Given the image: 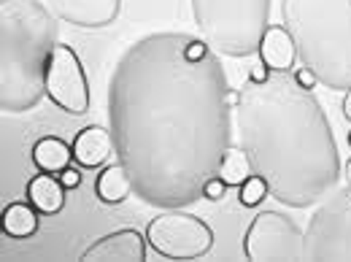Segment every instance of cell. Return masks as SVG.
Here are the masks:
<instances>
[{
	"label": "cell",
	"mask_w": 351,
	"mask_h": 262,
	"mask_svg": "<svg viewBox=\"0 0 351 262\" xmlns=\"http://www.w3.org/2000/svg\"><path fill=\"white\" fill-rule=\"evenodd\" d=\"M243 254L252 262L306 260V233L281 211H260L243 233Z\"/></svg>",
	"instance_id": "cell-8"
},
{
	"label": "cell",
	"mask_w": 351,
	"mask_h": 262,
	"mask_svg": "<svg viewBox=\"0 0 351 262\" xmlns=\"http://www.w3.org/2000/svg\"><path fill=\"white\" fill-rule=\"evenodd\" d=\"M343 117L351 122V87L346 89V97H343Z\"/></svg>",
	"instance_id": "cell-24"
},
{
	"label": "cell",
	"mask_w": 351,
	"mask_h": 262,
	"mask_svg": "<svg viewBox=\"0 0 351 262\" xmlns=\"http://www.w3.org/2000/svg\"><path fill=\"white\" fill-rule=\"evenodd\" d=\"M306 260H351V187L335 189L313 211L306 233Z\"/></svg>",
	"instance_id": "cell-7"
},
{
	"label": "cell",
	"mask_w": 351,
	"mask_h": 262,
	"mask_svg": "<svg viewBox=\"0 0 351 262\" xmlns=\"http://www.w3.org/2000/svg\"><path fill=\"white\" fill-rule=\"evenodd\" d=\"M60 181H62L65 189H79V187H82V171L71 165V168H65V171L60 174Z\"/></svg>",
	"instance_id": "cell-22"
},
{
	"label": "cell",
	"mask_w": 351,
	"mask_h": 262,
	"mask_svg": "<svg viewBox=\"0 0 351 262\" xmlns=\"http://www.w3.org/2000/svg\"><path fill=\"white\" fill-rule=\"evenodd\" d=\"M230 87L219 54L189 33H149L117 60L108 79V130L135 198L186 209L232 146Z\"/></svg>",
	"instance_id": "cell-1"
},
{
	"label": "cell",
	"mask_w": 351,
	"mask_h": 262,
	"mask_svg": "<svg viewBox=\"0 0 351 262\" xmlns=\"http://www.w3.org/2000/svg\"><path fill=\"white\" fill-rule=\"evenodd\" d=\"M146 235H141L135 227H122L114 230L95 243H89L82 252L84 262H143L146 260Z\"/></svg>",
	"instance_id": "cell-11"
},
{
	"label": "cell",
	"mask_w": 351,
	"mask_h": 262,
	"mask_svg": "<svg viewBox=\"0 0 351 262\" xmlns=\"http://www.w3.org/2000/svg\"><path fill=\"white\" fill-rule=\"evenodd\" d=\"M349 146H351V132H349Z\"/></svg>",
	"instance_id": "cell-26"
},
{
	"label": "cell",
	"mask_w": 351,
	"mask_h": 262,
	"mask_svg": "<svg viewBox=\"0 0 351 262\" xmlns=\"http://www.w3.org/2000/svg\"><path fill=\"white\" fill-rule=\"evenodd\" d=\"M260 60L270 71L276 73H289L295 60H298V49L292 44V36L287 33L284 25H267L260 44Z\"/></svg>",
	"instance_id": "cell-13"
},
{
	"label": "cell",
	"mask_w": 351,
	"mask_h": 262,
	"mask_svg": "<svg viewBox=\"0 0 351 262\" xmlns=\"http://www.w3.org/2000/svg\"><path fill=\"white\" fill-rule=\"evenodd\" d=\"M200 38L219 57H252L270 25V0H189Z\"/></svg>",
	"instance_id": "cell-5"
},
{
	"label": "cell",
	"mask_w": 351,
	"mask_h": 262,
	"mask_svg": "<svg viewBox=\"0 0 351 262\" xmlns=\"http://www.w3.org/2000/svg\"><path fill=\"white\" fill-rule=\"evenodd\" d=\"M65 192L68 189L62 187L60 176L44 174V171H38L27 181V187H25L27 200L46 217H54V214H60L65 209Z\"/></svg>",
	"instance_id": "cell-14"
},
{
	"label": "cell",
	"mask_w": 351,
	"mask_h": 262,
	"mask_svg": "<svg viewBox=\"0 0 351 262\" xmlns=\"http://www.w3.org/2000/svg\"><path fill=\"white\" fill-rule=\"evenodd\" d=\"M270 73H273V71H270V68L265 65L263 60H257V62H254V65L249 68V79H252V82H265V79H267Z\"/></svg>",
	"instance_id": "cell-23"
},
{
	"label": "cell",
	"mask_w": 351,
	"mask_h": 262,
	"mask_svg": "<svg viewBox=\"0 0 351 262\" xmlns=\"http://www.w3.org/2000/svg\"><path fill=\"white\" fill-rule=\"evenodd\" d=\"M38 209L27 200H16V203H8L0 214V227H3V235L8 238H16V241H25V238H33L38 233Z\"/></svg>",
	"instance_id": "cell-17"
},
{
	"label": "cell",
	"mask_w": 351,
	"mask_h": 262,
	"mask_svg": "<svg viewBox=\"0 0 351 262\" xmlns=\"http://www.w3.org/2000/svg\"><path fill=\"white\" fill-rule=\"evenodd\" d=\"M346 181H349V187H351V157H349V163H346Z\"/></svg>",
	"instance_id": "cell-25"
},
{
	"label": "cell",
	"mask_w": 351,
	"mask_h": 262,
	"mask_svg": "<svg viewBox=\"0 0 351 262\" xmlns=\"http://www.w3.org/2000/svg\"><path fill=\"white\" fill-rule=\"evenodd\" d=\"M73 160H76V165L79 168H100L114 152H117V146H114V135L111 130H106L103 125H87V128H82V130L76 132V138H73Z\"/></svg>",
	"instance_id": "cell-12"
},
{
	"label": "cell",
	"mask_w": 351,
	"mask_h": 262,
	"mask_svg": "<svg viewBox=\"0 0 351 262\" xmlns=\"http://www.w3.org/2000/svg\"><path fill=\"white\" fill-rule=\"evenodd\" d=\"M46 95L65 114L82 117L89 111V82L73 46H54L46 65Z\"/></svg>",
	"instance_id": "cell-9"
},
{
	"label": "cell",
	"mask_w": 351,
	"mask_h": 262,
	"mask_svg": "<svg viewBox=\"0 0 351 262\" xmlns=\"http://www.w3.org/2000/svg\"><path fill=\"white\" fill-rule=\"evenodd\" d=\"M217 174L227 181V187H241L249 176L254 174V168H252L249 154L243 152V146H230V149L224 152Z\"/></svg>",
	"instance_id": "cell-18"
},
{
	"label": "cell",
	"mask_w": 351,
	"mask_h": 262,
	"mask_svg": "<svg viewBox=\"0 0 351 262\" xmlns=\"http://www.w3.org/2000/svg\"><path fill=\"white\" fill-rule=\"evenodd\" d=\"M292 79H295L303 89H308V92H313V87H319V79L313 76V71H308L306 65H303V68H298V71L292 73Z\"/></svg>",
	"instance_id": "cell-21"
},
{
	"label": "cell",
	"mask_w": 351,
	"mask_h": 262,
	"mask_svg": "<svg viewBox=\"0 0 351 262\" xmlns=\"http://www.w3.org/2000/svg\"><path fill=\"white\" fill-rule=\"evenodd\" d=\"M30 160L38 171L44 174L60 176L65 168H71V160H73V146L60 138V135H44L33 143V152H30Z\"/></svg>",
	"instance_id": "cell-15"
},
{
	"label": "cell",
	"mask_w": 351,
	"mask_h": 262,
	"mask_svg": "<svg viewBox=\"0 0 351 262\" xmlns=\"http://www.w3.org/2000/svg\"><path fill=\"white\" fill-rule=\"evenodd\" d=\"M57 19L38 0H0V108L27 114L46 95Z\"/></svg>",
	"instance_id": "cell-3"
},
{
	"label": "cell",
	"mask_w": 351,
	"mask_h": 262,
	"mask_svg": "<svg viewBox=\"0 0 351 262\" xmlns=\"http://www.w3.org/2000/svg\"><path fill=\"white\" fill-rule=\"evenodd\" d=\"M227 181L221 178L219 174H214L206 184H203V198L206 200H211V203H219V200H224V195H227Z\"/></svg>",
	"instance_id": "cell-20"
},
{
	"label": "cell",
	"mask_w": 351,
	"mask_h": 262,
	"mask_svg": "<svg viewBox=\"0 0 351 262\" xmlns=\"http://www.w3.org/2000/svg\"><path fill=\"white\" fill-rule=\"evenodd\" d=\"M241 146L287 209H311L341 184V152L332 125L313 97L289 73L265 82L246 79L235 100Z\"/></svg>",
	"instance_id": "cell-2"
},
{
	"label": "cell",
	"mask_w": 351,
	"mask_h": 262,
	"mask_svg": "<svg viewBox=\"0 0 351 262\" xmlns=\"http://www.w3.org/2000/svg\"><path fill=\"white\" fill-rule=\"evenodd\" d=\"M300 65L332 92L351 87V0H281Z\"/></svg>",
	"instance_id": "cell-4"
},
{
	"label": "cell",
	"mask_w": 351,
	"mask_h": 262,
	"mask_svg": "<svg viewBox=\"0 0 351 262\" xmlns=\"http://www.w3.org/2000/svg\"><path fill=\"white\" fill-rule=\"evenodd\" d=\"M95 195H97V200L106 203V206H119V203H125L132 195V181L119 160H117L114 165H106V168L97 174Z\"/></svg>",
	"instance_id": "cell-16"
},
{
	"label": "cell",
	"mask_w": 351,
	"mask_h": 262,
	"mask_svg": "<svg viewBox=\"0 0 351 262\" xmlns=\"http://www.w3.org/2000/svg\"><path fill=\"white\" fill-rule=\"evenodd\" d=\"M46 11L82 30H100L117 22L122 11V0H38Z\"/></svg>",
	"instance_id": "cell-10"
},
{
	"label": "cell",
	"mask_w": 351,
	"mask_h": 262,
	"mask_svg": "<svg viewBox=\"0 0 351 262\" xmlns=\"http://www.w3.org/2000/svg\"><path fill=\"white\" fill-rule=\"evenodd\" d=\"M149 246L165 260H197L214 249V230L195 214L162 209L146 227Z\"/></svg>",
	"instance_id": "cell-6"
},
{
	"label": "cell",
	"mask_w": 351,
	"mask_h": 262,
	"mask_svg": "<svg viewBox=\"0 0 351 262\" xmlns=\"http://www.w3.org/2000/svg\"><path fill=\"white\" fill-rule=\"evenodd\" d=\"M267 195H270V187H267V181H265L260 174H252L241 187H238V200H241L243 209L260 206Z\"/></svg>",
	"instance_id": "cell-19"
}]
</instances>
